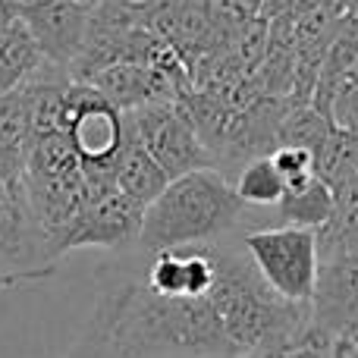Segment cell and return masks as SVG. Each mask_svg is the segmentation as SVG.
<instances>
[{"label":"cell","mask_w":358,"mask_h":358,"mask_svg":"<svg viewBox=\"0 0 358 358\" xmlns=\"http://www.w3.org/2000/svg\"><path fill=\"white\" fill-rule=\"evenodd\" d=\"M66 358H107L104 352H101L98 346H94L92 340H88L85 334H79V340L73 343V349L66 352Z\"/></svg>","instance_id":"15"},{"label":"cell","mask_w":358,"mask_h":358,"mask_svg":"<svg viewBox=\"0 0 358 358\" xmlns=\"http://www.w3.org/2000/svg\"><path fill=\"white\" fill-rule=\"evenodd\" d=\"M248 258L267 286L283 302L311 308L321 283V236L317 229L286 227V223H261L242 233Z\"/></svg>","instance_id":"3"},{"label":"cell","mask_w":358,"mask_h":358,"mask_svg":"<svg viewBox=\"0 0 358 358\" xmlns=\"http://www.w3.org/2000/svg\"><path fill=\"white\" fill-rule=\"evenodd\" d=\"M136 129L148 155L161 164L167 179H179L192 170L210 167V151L201 145L189 113L170 101H148L132 110Z\"/></svg>","instance_id":"4"},{"label":"cell","mask_w":358,"mask_h":358,"mask_svg":"<svg viewBox=\"0 0 358 358\" xmlns=\"http://www.w3.org/2000/svg\"><path fill=\"white\" fill-rule=\"evenodd\" d=\"M35 73H31L16 92L0 98V182L13 185V189L25 182V170H29L31 151H35V142H38Z\"/></svg>","instance_id":"6"},{"label":"cell","mask_w":358,"mask_h":358,"mask_svg":"<svg viewBox=\"0 0 358 358\" xmlns=\"http://www.w3.org/2000/svg\"><path fill=\"white\" fill-rule=\"evenodd\" d=\"M340 16L355 19L358 22V0H340Z\"/></svg>","instance_id":"16"},{"label":"cell","mask_w":358,"mask_h":358,"mask_svg":"<svg viewBox=\"0 0 358 358\" xmlns=\"http://www.w3.org/2000/svg\"><path fill=\"white\" fill-rule=\"evenodd\" d=\"M82 334L107 358H236L227 324L208 296H161L138 267L101 289Z\"/></svg>","instance_id":"1"},{"label":"cell","mask_w":358,"mask_h":358,"mask_svg":"<svg viewBox=\"0 0 358 358\" xmlns=\"http://www.w3.org/2000/svg\"><path fill=\"white\" fill-rule=\"evenodd\" d=\"M145 223V208L126 198L120 189H110L98 198H88L79 223L66 242L69 248H120L132 252L138 245Z\"/></svg>","instance_id":"5"},{"label":"cell","mask_w":358,"mask_h":358,"mask_svg":"<svg viewBox=\"0 0 358 358\" xmlns=\"http://www.w3.org/2000/svg\"><path fill=\"white\" fill-rule=\"evenodd\" d=\"M334 208H336V192L330 189L321 176H315L311 182L286 192L280 208L273 210V217H277L273 223L305 227V229H317V233H321L330 223V217H334Z\"/></svg>","instance_id":"9"},{"label":"cell","mask_w":358,"mask_h":358,"mask_svg":"<svg viewBox=\"0 0 358 358\" xmlns=\"http://www.w3.org/2000/svg\"><path fill=\"white\" fill-rule=\"evenodd\" d=\"M311 324L327 336L358 324V255L324 261Z\"/></svg>","instance_id":"7"},{"label":"cell","mask_w":358,"mask_h":358,"mask_svg":"<svg viewBox=\"0 0 358 358\" xmlns=\"http://www.w3.org/2000/svg\"><path fill=\"white\" fill-rule=\"evenodd\" d=\"M113 182H117V189L123 192L126 198L142 204L145 210H148V204L170 185V179L161 170V164L148 155V148H145L142 138H138L132 113H129V123H126L123 151H120L117 161H113Z\"/></svg>","instance_id":"8"},{"label":"cell","mask_w":358,"mask_h":358,"mask_svg":"<svg viewBox=\"0 0 358 358\" xmlns=\"http://www.w3.org/2000/svg\"><path fill=\"white\" fill-rule=\"evenodd\" d=\"M317 176L334 192L358 179V132L340 126L330 132L324 148L317 151Z\"/></svg>","instance_id":"11"},{"label":"cell","mask_w":358,"mask_h":358,"mask_svg":"<svg viewBox=\"0 0 358 358\" xmlns=\"http://www.w3.org/2000/svg\"><path fill=\"white\" fill-rule=\"evenodd\" d=\"M267 155H271L273 167L283 176L286 189H299V185L311 182L317 176V155L311 148H302V145H277Z\"/></svg>","instance_id":"12"},{"label":"cell","mask_w":358,"mask_h":358,"mask_svg":"<svg viewBox=\"0 0 358 358\" xmlns=\"http://www.w3.org/2000/svg\"><path fill=\"white\" fill-rule=\"evenodd\" d=\"M252 210L236 195L227 173L214 167L192 170L170 179V185L148 204L136 255H155L167 248L217 245L223 239L245 233Z\"/></svg>","instance_id":"2"},{"label":"cell","mask_w":358,"mask_h":358,"mask_svg":"<svg viewBox=\"0 0 358 358\" xmlns=\"http://www.w3.org/2000/svg\"><path fill=\"white\" fill-rule=\"evenodd\" d=\"M330 358H358V324L330 336Z\"/></svg>","instance_id":"14"},{"label":"cell","mask_w":358,"mask_h":358,"mask_svg":"<svg viewBox=\"0 0 358 358\" xmlns=\"http://www.w3.org/2000/svg\"><path fill=\"white\" fill-rule=\"evenodd\" d=\"M242 358H330V336L321 334V330L311 324L305 334L292 336V340L258 349V352H248Z\"/></svg>","instance_id":"13"},{"label":"cell","mask_w":358,"mask_h":358,"mask_svg":"<svg viewBox=\"0 0 358 358\" xmlns=\"http://www.w3.org/2000/svg\"><path fill=\"white\" fill-rule=\"evenodd\" d=\"M236 195L242 198L248 210H277L280 201L286 198V182L280 176V170L273 167L271 155H258L239 170V176L233 179Z\"/></svg>","instance_id":"10"}]
</instances>
